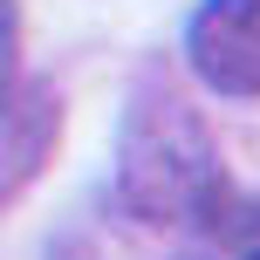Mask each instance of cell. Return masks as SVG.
Listing matches in <instances>:
<instances>
[{"label":"cell","mask_w":260,"mask_h":260,"mask_svg":"<svg viewBox=\"0 0 260 260\" xmlns=\"http://www.w3.org/2000/svg\"><path fill=\"white\" fill-rule=\"evenodd\" d=\"M226 192L206 117L171 89H137L117 123V199L144 226H199Z\"/></svg>","instance_id":"obj_1"},{"label":"cell","mask_w":260,"mask_h":260,"mask_svg":"<svg viewBox=\"0 0 260 260\" xmlns=\"http://www.w3.org/2000/svg\"><path fill=\"white\" fill-rule=\"evenodd\" d=\"M185 62L212 96H260V0H206L185 21Z\"/></svg>","instance_id":"obj_2"},{"label":"cell","mask_w":260,"mask_h":260,"mask_svg":"<svg viewBox=\"0 0 260 260\" xmlns=\"http://www.w3.org/2000/svg\"><path fill=\"white\" fill-rule=\"evenodd\" d=\"M62 137V96L48 82H14L0 89V206L27 192Z\"/></svg>","instance_id":"obj_3"},{"label":"cell","mask_w":260,"mask_h":260,"mask_svg":"<svg viewBox=\"0 0 260 260\" xmlns=\"http://www.w3.org/2000/svg\"><path fill=\"white\" fill-rule=\"evenodd\" d=\"M21 82V7L0 0V89Z\"/></svg>","instance_id":"obj_4"},{"label":"cell","mask_w":260,"mask_h":260,"mask_svg":"<svg viewBox=\"0 0 260 260\" xmlns=\"http://www.w3.org/2000/svg\"><path fill=\"white\" fill-rule=\"evenodd\" d=\"M247 260H260V247H253V253H247Z\"/></svg>","instance_id":"obj_5"}]
</instances>
